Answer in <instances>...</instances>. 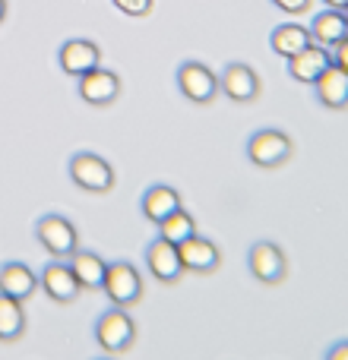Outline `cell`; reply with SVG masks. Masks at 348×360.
<instances>
[{
	"label": "cell",
	"mask_w": 348,
	"mask_h": 360,
	"mask_svg": "<svg viewBox=\"0 0 348 360\" xmlns=\"http://www.w3.org/2000/svg\"><path fill=\"white\" fill-rule=\"evenodd\" d=\"M133 342H137V323L124 307H108L95 319V345L105 354H124V351H130Z\"/></svg>",
	"instance_id": "cell-1"
},
{
	"label": "cell",
	"mask_w": 348,
	"mask_h": 360,
	"mask_svg": "<svg viewBox=\"0 0 348 360\" xmlns=\"http://www.w3.org/2000/svg\"><path fill=\"white\" fill-rule=\"evenodd\" d=\"M292 152H294L292 136L285 130H275V127L250 133L247 139V158L256 168H282L292 158Z\"/></svg>",
	"instance_id": "cell-2"
},
{
	"label": "cell",
	"mask_w": 348,
	"mask_h": 360,
	"mask_svg": "<svg viewBox=\"0 0 348 360\" xmlns=\"http://www.w3.org/2000/svg\"><path fill=\"white\" fill-rule=\"evenodd\" d=\"M35 237L44 250H48L51 259H70V256L80 250V234H76L73 221L57 212L51 215H42L35 224Z\"/></svg>",
	"instance_id": "cell-3"
},
{
	"label": "cell",
	"mask_w": 348,
	"mask_h": 360,
	"mask_svg": "<svg viewBox=\"0 0 348 360\" xmlns=\"http://www.w3.org/2000/svg\"><path fill=\"white\" fill-rule=\"evenodd\" d=\"M67 174L80 190L86 193H111L114 190V168L95 152H76L70 155Z\"/></svg>",
	"instance_id": "cell-4"
},
{
	"label": "cell",
	"mask_w": 348,
	"mask_h": 360,
	"mask_svg": "<svg viewBox=\"0 0 348 360\" xmlns=\"http://www.w3.org/2000/svg\"><path fill=\"white\" fill-rule=\"evenodd\" d=\"M101 291H105V297L111 300V307H124L127 310V307H133L139 297H143V275H139L137 266H130V262H124V259L108 262Z\"/></svg>",
	"instance_id": "cell-5"
},
{
	"label": "cell",
	"mask_w": 348,
	"mask_h": 360,
	"mask_svg": "<svg viewBox=\"0 0 348 360\" xmlns=\"http://www.w3.org/2000/svg\"><path fill=\"white\" fill-rule=\"evenodd\" d=\"M247 269L256 281H263V285H279L288 272L285 250L273 240H256L254 247L247 250Z\"/></svg>",
	"instance_id": "cell-6"
},
{
	"label": "cell",
	"mask_w": 348,
	"mask_h": 360,
	"mask_svg": "<svg viewBox=\"0 0 348 360\" xmlns=\"http://www.w3.org/2000/svg\"><path fill=\"white\" fill-rule=\"evenodd\" d=\"M178 89L184 98L193 101V105H209V101L218 95V76L212 73L206 63L184 60L178 67Z\"/></svg>",
	"instance_id": "cell-7"
},
{
	"label": "cell",
	"mask_w": 348,
	"mask_h": 360,
	"mask_svg": "<svg viewBox=\"0 0 348 360\" xmlns=\"http://www.w3.org/2000/svg\"><path fill=\"white\" fill-rule=\"evenodd\" d=\"M218 92H225V98L237 101V105H247V101L260 98V76L250 63H228L218 76Z\"/></svg>",
	"instance_id": "cell-8"
},
{
	"label": "cell",
	"mask_w": 348,
	"mask_h": 360,
	"mask_svg": "<svg viewBox=\"0 0 348 360\" xmlns=\"http://www.w3.org/2000/svg\"><path fill=\"white\" fill-rule=\"evenodd\" d=\"M80 98L92 108H105L111 105L114 98L120 95V76L114 70H105V67H95L89 73L80 76V86H76Z\"/></svg>",
	"instance_id": "cell-9"
},
{
	"label": "cell",
	"mask_w": 348,
	"mask_h": 360,
	"mask_svg": "<svg viewBox=\"0 0 348 360\" xmlns=\"http://www.w3.org/2000/svg\"><path fill=\"white\" fill-rule=\"evenodd\" d=\"M178 253H180L184 272H197V275L216 272L218 262H222V250L203 234H193V237H187L184 243H178Z\"/></svg>",
	"instance_id": "cell-10"
},
{
	"label": "cell",
	"mask_w": 348,
	"mask_h": 360,
	"mask_svg": "<svg viewBox=\"0 0 348 360\" xmlns=\"http://www.w3.org/2000/svg\"><path fill=\"white\" fill-rule=\"evenodd\" d=\"M57 63H61V70L67 76L80 79L82 73L101 67V51H99V44L89 41V38H70V41H63L61 51H57Z\"/></svg>",
	"instance_id": "cell-11"
},
{
	"label": "cell",
	"mask_w": 348,
	"mask_h": 360,
	"mask_svg": "<svg viewBox=\"0 0 348 360\" xmlns=\"http://www.w3.org/2000/svg\"><path fill=\"white\" fill-rule=\"evenodd\" d=\"M38 288H42L54 304H70V300H76L80 291H82L80 281H76L73 272H70V262H61V259H51L48 266L42 269V275H38Z\"/></svg>",
	"instance_id": "cell-12"
},
{
	"label": "cell",
	"mask_w": 348,
	"mask_h": 360,
	"mask_svg": "<svg viewBox=\"0 0 348 360\" xmlns=\"http://www.w3.org/2000/svg\"><path fill=\"white\" fill-rule=\"evenodd\" d=\"M330 63H333L330 48H320V44L311 41L304 51H298L294 57H288V76H292L294 82H307V86H313Z\"/></svg>",
	"instance_id": "cell-13"
},
{
	"label": "cell",
	"mask_w": 348,
	"mask_h": 360,
	"mask_svg": "<svg viewBox=\"0 0 348 360\" xmlns=\"http://www.w3.org/2000/svg\"><path fill=\"white\" fill-rule=\"evenodd\" d=\"M146 269H149L152 278L165 281V285L178 281L180 272H184L178 247H174V243H168V240H162V237H156V240L146 247Z\"/></svg>",
	"instance_id": "cell-14"
},
{
	"label": "cell",
	"mask_w": 348,
	"mask_h": 360,
	"mask_svg": "<svg viewBox=\"0 0 348 360\" xmlns=\"http://www.w3.org/2000/svg\"><path fill=\"white\" fill-rule=\"evenodd\" d=\"M313 95H317V101L323 108H330V111H345L348 108V73L339 70L336 63H330V67L323 70V76L313 82Z\"/></svg>",
	"instance_id": "cell-15"
},
{
	"label": "cell",
	"mask_w": 348,
	"mask_h": 360,
	"mask_svg": "<svg viewBox=\"0 0 348 360\" xmlns=\"http://www.w3.org/2000/svg\"><path fill=\"white\" fill-rule=\"evenodd\" d=\"M35 291H38V275L25 262L13 259L0 266V294H6L13 300H29Z\"/></svg>",
	"instance_id": "cell-16"
},
{
	"label": "cell",
	"mask_w": 348,
	"mask_h": 360,
	"mask_svg": "<svg viewBox=\"0 0 348 360\" xmlns=\"http://www.w3.org/2000/svg\"><path fill=\"white\" fill-rule=\"evenodd\" d=\"M180 205H184L180 202V193L174 190V186H168V184H152L149 190L143 193V199H139L143 218L146 221H152V224L165 221V218H168L171 212H178Z\"/></svg>",
	"instance_id": "cell-17"
},
{
	"label": "cell",
	"mask_w": 348,
	"mask_h": 360,
	"mask_svg": "<svg viewBox=\"0 0 348 360\" xmlns=\"http://www.w3.org/2000/svg\"><path fill=\"white\" fill-rule=\"evenodd\" d=\"M311 41L313 44H320V48H336L339 41L348 35V22H345V13L342 10H320L317 16H313V22H311Z\"/></svg>",
	"instance_id": "cell-18"
},
{
	"label": "cell",
	"mask_w": 348,
	"mask_h": 360,
	"mask_svg": "<svg viewBox=\"0 0 348 360\" xmlns=\"http://www.w3.org/2000/svg\"><path fill=\"white\" fill-rule=\"evenodd\" d=\"M70 272H73V278L80 281L82 291H99L101 281H105L108 262L101 259L95 250H76V253L70 256Z\"/></svg>",
	"instance_id": "cell-19"
},
{
	"label": "cell",
	"mask_w": 348,
	"mask_h": 360,
	"mask_svg": "<svg viewBox=\"0 0 348 360\" xmlns=\"http://www.w3.org/2000/svg\"><path fill=\"white\" fill-rule=\"evenodd\" d=\"M311 44V32L298 22H285V25H275L273 35H269V48L275 51L279 57H294L298 51H304Z\"/></svg>",
	"instance_id": "cell-20"
},
{
	"label": "cell",
	"mask_w": 348,
	"mask_h": 360,
	"mask_svg": "<svg viewBox=\"0 0 348 360\" xmlns=\"http://www.w3.org/2000/svg\"><path fill=\"white\" fill-rule=\"evenodd\" d=\"M25 332V310L23 300H13L0 294V342H16Z\"/></svg>",
	"instance_id": "cell-21"
},
{
	"label": "cell",
	"mask_w": 348,
	"mask_h": 360,
	"mask_svg": "<svg viewBox=\"0 0 348 360\" xmlns=\"http://www.w3.org/2000/svg\"><path fill=\"white\" fill-rule=\"evenodd\" d=\"M193 234H197V221H193V215L184 209V205H180L178 212H171L165 221H159V237H162V240H168V243H174V247H178V243H184L187 237H193Z\"/></svg>",
	"instance_id": "cell-22"
},
{
	"label": "cell",
	"mask_w": 348,
	"mask_h": 360,
	"mask_svg": "<svg viewBox=\"0 0 348 360\" xmlns=\"http://www.w3.org/2000/svg\"><path fill=\"white\" fill-rule=\"evenodd\" d=\"M111 4L118 6L120 13H127V16H149L156 0H111Z\"/></svg>",
	"instance_id": "cell-23"
},
{
	"label": "cell",
	"mask_w": 348,
	"mask_h": 360,
	"mask_svg": "<svg viewBox=\"0 0 348 360\" xmlns=\"http://www.w3.org/2000/svg\"><path fill=\"white\" fill-rule=\"evenodd\" d=\"M273 6H279L282 13H288V16H301V13L311 10L313 0H269Z\"/></svg>",
	"instance_id": "cell-24"
},
{
	"label": "cell",
	"mask_w": 348,
	"mask_h": 360,
	"mask_svg": "<svg viewBox=\"0 0 348 360\" xmlns=\"http://www.w3.org/2000/svg\"><path fill=\"white\" fill-rule=\"evenodd\" d=\"M330 54H333V63H336L339 70H345V73H348V35L336 44V48L330 51Z\"/></svg>",
	"instance_id": "cell-25"
},
{
	"label": "cell",
	"mask_w": 348,
	"mask_h": 360,
	"mask_svg": "<svg viewBox=\"0 0 348 360\" xmlns=\"http://www.w3.org/2000/svg\"><path fill=\"white\" fill-rule=\"evenodd\" d=\"M323 360H348V338H342V342H333Z\"/></svg>",
	"instance_id": "cell-26"
},
{
	"label": "cell",
	"mask_w": 348,
	"mask_h": 360,
	"mask_svg": "<svg viewBox=\"0 0 348 360\" xmlns=\"http://www.w3.org/2000/svg\"><path fill=\"white\" fill-rule=\"evenodd\" d=\"M330 10H348V0H323Z\"/></svg>",
	"instance_id": "cell-27"
},
{
	"label": "cell",
	"mask_w": 348,
	"mask_h": 360,
	"mask_svg": "<svg viewBox=\"0 0 348 360\" xmlns=\"http://www.w3.org/2000/svg\"><path fill=\"white\" fill-rule=\"evenodd\" d=\"M6 19V0H0V22Z\"/></svg>",
	"instance_id": "cell-28"
},
{
	"label": "cell",
	"mask_w": 348,
	"mask_h": 360,
	"mask_svg": "<svg viewBox=\"0 0 348 360\" xmlns=\"http://www.w3.org/2000/svg\"><path fill=\"white\" fill-rule=\"evenodd\" d=\"M342 13H345V22H348V10H342Z\"/></svg>",
	"instance_id": "cell-29"
},
{
	"label": "cell",
	"mask_w": 348,
	"mask_h": 360,
	"mask_svg": "<svg viewBox=\"0 0 348 360\" xmlns=\"http://www.w3.org/2000/svg\"><path fill=\"white\" fill-rule=\"evenodd\" d=\"M99 360H111V357H99Z\"/></svg>",
	"instance_id": "cell-30"
}]
</instances>
